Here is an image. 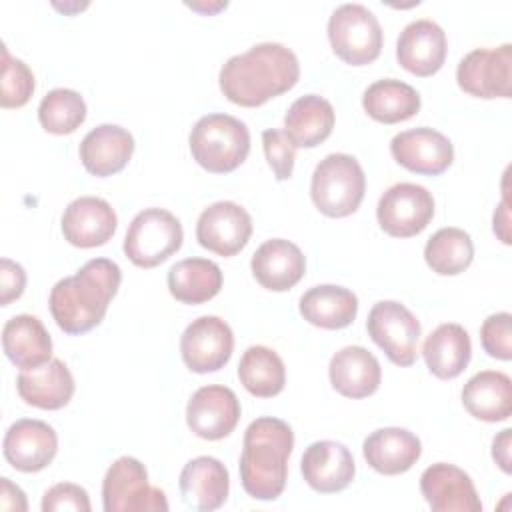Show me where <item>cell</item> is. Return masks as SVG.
I'll use <instances>...</instances> for the list:
<instances>
[{
    "instance_id": "1",
    "label": "cell",
    "mask_w": 512,
    "mask_h": 512,
    "mask_svg": "<svg viewBox=\"0 0 512 512\" xmlns=\"http://www.w3.org/2000/svg\"><path fill=\"white\" fill-rule=\"evenodd\" d=\"M300 78L296 54L278 42H262L226 60L218 82L222 94L238 106L256 108L292 90Z\"/></svg>"
},
{
    "instance_id": "2",
    "label": "cell",
    "mask_w": 512,
    "mask_h": 512,
    "mask_svg": "<svg viewBox=\"0 0 512 512\" xmlns=\"http://www.w3.org/2000/svg\"><path fill=\"white\" fill-rule=\"evenodd\" d=\"M120 280V266L108 258H92L74 276L58 280L48 298L58 328L72 336L96 328L104 320Z\"/></svg>"
},
{
    "instance_id": "3",
    "label": "cell",
    "mask_w": 512,
    "mask_h": 512,
    "mask_svg": "<svg viewBox=\"0 0 512 512\" xmlns=\"http://www.w3.org/2000/svg\"><path fill=\"white\" fill-rule=\"evenodd\" d=\"M294 448L292 428L272 416L256 418L244 432L240 480L256 500H276L288 480V458Z\"/></svg>"
},
{
    "instance_id": "4",
    "label": "cell",
    "mask_w": 512,
    "mask_h": 512,
    "mask_svg": "<svg viewBox=\"0 0 512 512\" xmlns=\"http://www.w3.org/2000/svg\"><path fill=\"white\" fill-rule=\"evenodd\" d=\"M192 158L212 174L236 170L250 152L246 124L230 114L202 116L188 136Z\"/></svg>"
},
{
    "instance_id": "5",
    "label": "cell",
    "mask_w": 512,
    "mask_h": 512,
    "mask_svg": "<svg viewBox=\"0 0 512 512\" xmlns=\"http://www.w3.org/2000/svg\"><path fill=\"white\" fill-rule=\"evenodd\" d=\"M366 190L360 162L350 154H328L314 168L310 196L314 206L330 218H344L358 210Z\"/></svg>"
},
{
    "instance_id": "6",
    "label": "cell",
    "mask_w": 512,
    "mask_h": 512,
    "mask_svg": "<svg viewBox=\"0 0 512 512\" xmlns=\"http://www.w3.org/2000/svg\"><path fill=\"white\" fill-rule=\"evenodd\" d=\"M180 220L164 208H146L134 216L124 236V254L138 268H154L180 250Z\"/></svg>"
},
{
    "instance_id": "7",
    "label": "cell",
    "mask_w": 512,
    "mask_h": 512,
    "mask_svg": "<svg viewBox=\"0 0 512 512\" xmlns=\"http://www.w3.org/2000/svg\"><path fill=\"white\" fill-rule=\"evenodd\" d=\"M328 40L340 60L364 66L380 56L384 36L374 12L362 4H342L328 20Z\"/></svg>"
},
{
    "instance_id": "8",
    "label": "cell",
    "mask_w": 512,
    "mask_h": 512,
    "mask_svg": "<svg viewBox=\"0 0 512 512\" xmlns=\"http://www.w3.org/2000/svg\"><path fill=\"white\" fill-rule=\"evenodd\" d=\"M102 502L106 512H164L166 494L148 484L144 464L132 456H120L110 464L102 482Z\"/></svg>"
},
{
    "instance_id": "9",
    "label": "cell",
    "mask_w": 512,
    "mask_h": 512,
    "mask_svg": "<svg viewBox=\"0 0 512 512\" xmlns=\"http://www.w3.org/2000/svg\"><path fill=\"white\" fill-rule=\"evenodd\" d=\"M370 338L396 366H412L418 358L420 322L400 302L382 300L376 302L366 320Z\"/></svg>"
},
{
    "instance_id": "10",
    "label": "cell",
    "mask_w": 512,
    "mask_h": 512,
    "mask_svg": "<svg viewBox=\"0 0 512 512\" xmlns=\"http://www.w3.org/2000/svg\"><path fill=\"white\" fill-rule=\"evenodd\" d=\"M376 216L388 236L410 238L420 234L434 218V198L420 184L400 182L380 196Z\"/></svg>"
},
{
    "instance_id": "11",
    "label": "cell",
    "mask_w": 512,
    "mask_h": 512,
    "mask_svg": "<svg viewBox=\"0 0 512 512\" xmlns=\"http://www.w3.org/2000/svg\"><path fill=\"white\" fill-rule=\"evenodd\" d=\"M458 86L476 98H510L512 94V46L476 48L468 52L456 70Z\"/></svg>"
},
{
    "instance_id": "12",
    "label": "cell",
    "mask_w": 512,
    "mask_h": 512,
    "mask_svg": "<svg viewBox=\"0 0 512 512\" xmlns=\"http://www.w3.org/2000/svg\"><path fill=\"white\" fill-rule=\"evenodd\" d=\"M234 350L232 328L218 316L192 320L180 338V354L188 370L208 374L224 368Z\"/></svg>"
},
{
    "instance_id": "13",
    "label": "cell",
    "mask_w": 512,
    "mask_h": 512,
    "mask_svg": "<svg viewBox=\"0 0 512 512\" xmlns=\"http://www.w3.org/2000/svg\"><path fill=\"white\" fill-rule=\"evenodd\" d=\"M252 236V218L236 202L222 200L202 210L196 222V240L202 248L230 258L238 254Z\"/></svg>"
},
{
    "instance_id": "14",
    "label": "cell",
    "mask_w": 512,
    "mask_h": 512,
    "mask_svg": "<svg viewBox=\"0 0 512 512\" xmlns=\"http://www.w3.org/2000/svg\"><path fill=\"white\" fill-rule=\"evenodd\" d=\"M238 420L240 402L226 386H202L188 400L186 424L198 438L222 440L236 428Z\"/></svg>"
},
{
    "instance_id": "15",
    "label": "cell",
    "mask_w": 512,
    "mask_h": 512,
    "mask_svg": "<svg viewBox=\"0 0 512 512\" xmlns=\"http://www.w3.org/2000/svg\"><path fill=\"white\" fill-rule=\"evenodd\" d=\"M394 160L414 174L438 176L454 160L452 142L438 130L420 126L396 134L390 142Z\"/></svg>"
},
{
    "instance_id": "16",
    "label": "cell",
    "mask_w": 512,
    "mask_h": 512,
    "mask_svg": "<svg viewBox=\"0 0 512 512\" xmlns=\"http://www.w3.org/2000/svg\"><path fill=\"white\" fill-rule=\"evenodd\" d=\"M4 458L20 472L44 470L58 452L54 428L42 420L20 418L4 434Z\"/></svg>"
},
{
    "instance_id": "17",
    "label": "cell",
    "mask_w": 512,
    "mask_h": 512,
    "mask_svg": "<svg viewBox=\"0 0 512 512\" xmlns=\"http://www.w3.org/2000/svg\"><path fill=\"white\" fill-rule=\"evenodd\" d=\"M420 492L434 512H480L472 478L454 464L436 462L420 476Z\"/></svg>"
},
{
    "instance_id": "18",
    "label": "cell",
    "mask_w": 512,
    "mask_h": 512,
    "mask_svg": "<svg viewBox=\"0 0 512 512\" xmlns=\"http://www.w3.org/2000/svg\"><path fill=\"white\" fill-rule=\"evenodd\" d=\"M306 484L320 494H334L350 486L356 474L352 452L334 440L310 444L300 462Z\"/></svg>"
},
{
    "instance_id": "19",
    "label": "cell",
    "mask_w": 512,
    "mask_h": 512,
    "mask_svg": "<svg viewBox=\"0 0 512 512\" xmlns=\"http://www.w3.org/2000/svg\"><path fill=\"white\" fill-rule=\"evenodd\" d=\"M446 34L432 20H414L398 36V64L420 78L436 74L446 60Z\"/></svg>"
},
{
    "instance_id": "20",
    "label": "cell",
    "mask_w": 512,
    "mask_h": 512,
    "mask_svg": "<svg viewBox=\"0 0 512 512\" xmlns=\"http://www.w3.org/2000/svg\"><path fill=\"white\" fill-rule=\"evenodd\" d=\"M118 226L114 208L98 196H80L72 200L62 214V234L78 248H96L106 244Z\"/></svg>"
},
{
    "instance_id": "21",
    "label": "cell",
    "mask_w": 512,
    "mask_h": 512,
    "mask_svg": "<svg viewBox=\"0 0 512 512\" xmlns=\"http://www.w3.org/2000/svg\"><path fill=\"white\" fill-rule=\"evenodd\" d=\"M252 274L258 284L272 292H286L296 286L306 272L302 250L284 238H272L252 254Z\"/></svg>"
},
{
    "instance_id": "22",
    "label": "cell",
    "mask_w": 512,
    "mask_h": 512,
    "mask_svg": "<svg viewBox=\"0 0 512 512\" xmlns=\"http://www.w3.org/2000/svg\"><path fill=\"white\" fill-rule=\"evenodd\" d=\"M178 484L186 506L210 512L226 502L230 476L218 458L198 456L184 464Z\"/></svg>"
},
{
    "instance_id": "23",
    "label": "cell",
    "mask_w": 512,
    "mask_h": 512,
    "mask_svg": "<svg viewBox=\"0 0 512 512\" xmlns=\"http://www.w3.org/2000/svg\"><path fill=\"white\" fill-rule=\"evenodd\" d=\"M78 152L84 168L92 176L106 178L118 174L130 162L134 138L122 126L100 124L82 138Z\"/></svg>"
},
{
    "instance_id": "24",
    "label": "cell",
    "mask_w": 512,
    "mask_h": 512,
    "mask_svg": "<svg viewBox=\"0 0 512 512\" xmlns=\"http://www.w3.org/2000/svg\"><path fill=\"white\" fill-rule=\"evenodd\" d=\"M364 460L380 474L396 476L410 470L420 454L422 444L416 434L406 428L388 426L374 430L362 444Z\"/></svg>"
},
{
    "instance_id": "25",
    "label": "cell",
    "mask_w": 512,
    "mask_h": 512,
    "mask_svg": "<svg viewBox=\"0 0 512 512\" xmlns=\"http://www.w3.org/2000/svg\"><path fill=\"white\" fill-rule=\"evenodd\" d=\"M74 378L66 364L58 358L50 362L22 370L16 378V390L20 398L42 410H60L74 396Z\"/></svg>"
},
{
    "instance_id": "26",
    "label": "cell",
    "mask_w": 512,
    "mask_h": 512,
    "mask_svg": "<svg viewBox=\"0 0 512 512\" xmlns=\"http://www.w3.org/2000/svg\"><path fill=\"white\" fill-rule=\"evenodd\" d=\"M328 376L338 394L358 400L378 390L382 370L370 350L364 346H346L330 358Z\"/></svg>"
},
{
    "instance_id": "27",
    "label": "cell",
    "mask_w": 512,
    "mask_h": 512,
    "mask_svg": "<svg viewBox=\"0 0 512 512\" xmlns=\"http://www.w3.org/2000/svg\"><path fill=\"white\" fill-rule=\"evenodd\" d=\"M2 348L8 360L22 370L52 360V338L42 320L32 314H16L4 324Z\"/></svg>"
},
{
    "instance_id": "28",
    "label": "cell",
    "mask_w": 512,
    "mask_h": 512,
    "mask_svg": "<svg viewBox=\"0 0 512 512\" xmlns=\"http://www.w3.org/2000/svg\"><path fill=\"white\" fill-rule=\"evenodd\" d=\"M462 404L470 416L484 422H502L512 414V380L504 372L482 370L462 388Z\"/></svg>"
},
{
    "instance_id": "29",
    "label": "cell",
    "mask_w": 512,
    "mask_h": 512,
    "mask_svg": "<svg viewBox=\"0 0 512 512\" xmlns=\"http://www.w3.org/2000/svg\"><path fill=\"white\" fill-rule=\"evenodd\" d=\"M422 356L428 370L440 380H452L460 376L472 356V342L468 332L454 322L440 324L424 340Z\"/></svg>"
},
{
    "instance_id": "30",
    "label": "cell",
    "mask_w": 512,
    "mask_h": 512,
    "mask_svg": "<svg viewBox=\"0 0 512 512\" xmlns=\"http://www.w3.org/2000/svg\"><path fill=\"white\" fill-rule=\"evenodd\" d=\"M332 104L316 94L300 96L284 116V134L296 148H314L322 144L334 128Z\"/></svg>"
},
{
    "instance_id": "31",
    "label": "cell",
    "mask_w": 512,
    "mask_h": 512,
    "mask_svg": "<svg viewBox=\"0 0 512 512\" xmlns=\"http://www.w3.org/2000/svg\"><path fill=\"white\" fill-rule=\"evenodd\" d=\"M358 298L352 290L334 284H320L306 290L300 298V314L312 326L340 330L354 322Z\"/></svg>"
},
{
    "instance_id": "32",
    "label": "cell",
    "mask_w": 512,
    "mask_h": 512,
    "mask_svg": "<svg viewBox=\"0 0 512 512\" xmlns=\"http://www.w3.org/2000/svg\"><path fill=\"white\" fill-rule=\"evenodd\" d=\"M222 288V270L208 258H184L168 270V290L182 304L212 300Z\"/></svg>"
},
{
    "instance_id": "33",
    "label": "cell",
    "mask_w": 512,
    "mask_h": 512,
    "mask_svg": "<svg viewBox=\"0 0 512 512\" xmlns=\"http://www.w3.org/2000/svg\"><path fill=\"white\" fill-rule=\"evenodd\" d=\"M366 114L382 124H398L420 110V94L406 82L384 78L370 84L362 94Z\"/></svg>"
},
{
    "instance_id": "34",
    "label": "cell",
    "mask_w": 512,
    "mask_h": 512,
    "mask_svg": "<svg viewBox=\"0 0 512 512\" xmlns=\"http://www.w3.org/2000/svg\"><path fill=\"white\" fill-rule=\"evenodd\" d=\"M240 384L256 398H272L284 390L286 368L282 358L268 346H250L238 364Z\"/></svg>"
},
{
    "instance_id": "35",
    "label": "cell",
    "mask_w": 512,
    "mask_h": 512,
    "mask_svg": "<svg viewBox=\"0 0 512 512\" xmlns=\"http://www.w3.org/2000/svg\"><path fill=\"white\" fill-rule=\"evenodd\" d=\"M424 260L432 272L440 276H456L464 272L474 260V244L462 228H440L426 242Z\"/></svg>"
},
{
    "instance_id": "36",
    "label": "cell",
    "mask_w": 512,
    "mask_h": 512,
    "mask_svg": "<svg viewBox=\"0 0 512 512\" xmlns=\"http://www.w3.org/2000/svg\"><path fill=\"white\" fill-rule=\"evenodd\" d=\"M38 120L50 134H72L86 120V102L76 90L54 88L40 100Z\"/></svg>"
},
{
    "instance_id": "37",
    "label": "cell",
    "mask_w": 512,
    "mask_h": 512,
    "mask_svg": "<svg viewBox=\"0 0 512 512\" xmlns=\"http://www.w3.org/2000/svg\"><path fill=\"white\" fill-rule=\"evenodd\" d=\"M34 92V74L20 60L10 56L8 48L2 46V92L0 106L2 108H20L24 106Z\"/></svg>"
},
{
    "instance_id": "38",
    "label": "cell",
    "mask_w": 512,
    "mask_h": 512,
    "mask_svg": "<svg viewBox=\"0 0 512 512\" xmlns=\"http://www.w3.org/2000/svg\"><path fill=\"white\" fill-rule=\"evenodd\" d=\"M480 340L488 356L508 362L512 358V316L508 312L488 316L480 328Z\"/></svg>"
},
{
    "instance_id": "39",
    "label": "cell",
    "mask_w": 512,
    "mask_h": 512,
    "mask_svg": "<svg viewBox=\"0 0 512 512\" xmlns=\"http://www.w3.org/2000/svg\"><path fill=\"white\" fill-rule=\"evenodd\" d=\"M262 146H264L268 166L272 168L276 180L292 178L296 146L288 140V136L282 130L268 128L262 132Z\"/></svg>"
},
{
    "instance_id": "40",
    "label": "cell",
    "mask_w": 512,
    "mask_h": 512,
    "mask_svg": "<svg viewBox=\"0 0 512 512\" xmlns=\"http://www.w3.org/2000/svg\"><path fill=\"white\" fill-rule=\"evenodd\" d=\"M90 498L88 492L72 482H58L44 492L42 510L44 512H60V510H74V512H90Z\"/></svg>"
},
{
    "instance_id": "41",
    "label": "cell",
    "mask_w": 512,
    "mask_h": 512,
    "mask_svg": "<svg viewBox=\"0 0 512 512\" xmlns=\"http://www.w3.org/2000/svg\"><path fill=\"white\" fill-rule=\"evenodd\" d=\"M26 288V272L24 268L10 260H0V304L8 306L12 300H18Z\"/></svg>"
},
{
    "instance_id": "42",
    "label": "cell",
    "mask_w": 512,
    "mask_h": 512,
    "mask_svg": "<svg viewBox=\"0 0 512 512\" xmlns=\"http://www.w3.org/2000/svg\"><path fill=\"white\" fill-rule=\"evenodd\" d=\"M0 506L4 510H26V494L8 478H0Z\"/></svg>"
},
{
    "instance_id": "43",
    "label": "cell",
    "mask_w": 512,
    "mask_h": 512,
    "mask_svg": "<svg viewBox=\"0 0 512 512\" xmlns=\"http://www.w3.org/2000/svg\"><path fill=\"white\" fill-rule=\"evenodd\" d=\"M510 434H512V430L506 428L492 442V458L506 474H510V470H512V466H510Z\"/></svg>"
},
{
    "instance_id": "44",
    "label": "cell",
    "mask_w": 512,
    "mask_h": 512,
    "mask_svg": "<svg viewBox=\"0 0 512 512\" xmlns=\"http://www.w3.org/2000/svg\"><path fill=\"white\" fill-rule=\"evenodd\" d=\"M508 222H510V216H508V204H506V198L500 202L498 210L494 212V232L498 234V238L504 242V244H510V232H508Z\"/></svg>"
}]
</instances>
